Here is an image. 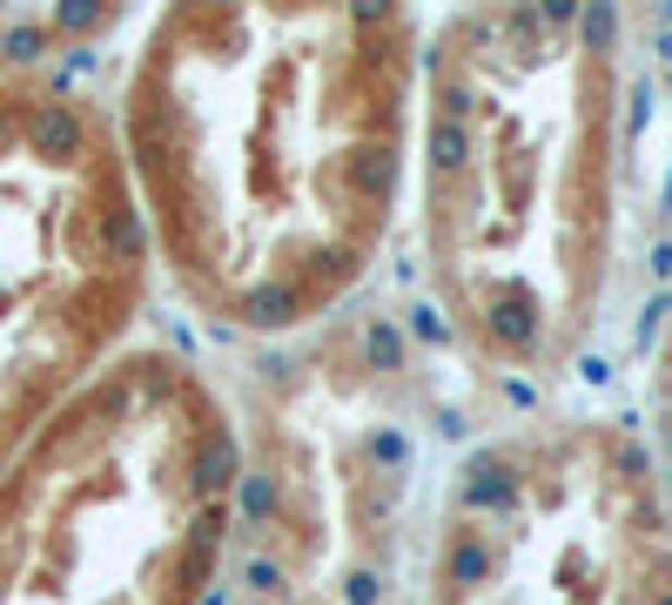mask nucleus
Listing matches in <instances>:
<instances>
[{
    "instance_id": "nucleus-18",
    "label": "nucleus",
    "mask_w": 672,
    "mask_h": 605,
    "mask_svg": "<svg viewBox=\"0 0 672 605\" xmlns=\"http://www.w3.org/2000/svg\"><path fill=\"white\" fill-rule=\"evenodd\" d=\"M343 8H350V27H390L398 0H343Z\"/></svg>"
},
{
    "instance_id": "nucleus-17",
    "label": "nucleus",
    "mask_w": 672,
    "mask_h": 605,
    "mask_svg": "<svg viewBox=\"0 0 672 605\" xmlns=\"http://www.w3.org/2000/svg\"><path fill=\"white\" fill-rule=\"evenodd\" d=\"M41 48H48V27H14L8 34V61H21V68L41 61Z\"/></svg>"
},
{
    "instance_id": "nucleus-14",
    "label": "nucleus",
    "mask_w": 672,
    "mask_h": 605,
    "mask_svg": "<svg viewBox=\"0 0 672 605\" xmlns=\"http://www.w3.org/2000/svg\"><path fill=\"white\" fill-rule=\"evenodd\" d=\"M243 518H249V524H269V518H276V477H269V471H256V477L243 484Z\"/></svg>"
},
{
    "instance_id": "nucleus-2",
    "label": "nucleus",
    "mask_w": 672,
    "mask_h": 605,
    "mask_svg": "<svg viewBox=\"0 0 672 605\" xmlns=\"http://www.w3.org/2000/svg\"><path fill=\"white\" fill-rule=\"evenodd\" d=\"M464 505L471 511H511V505H518V471H511V458L504 451H478V458H471L464 464Z\"/></svg>"
},
{
    "instance_id": "nucleus-4",
    "label": "nucleus",
    "mask_w": 672,
    "mask_h": 605,
    "mask_svg": "<svg viewBox=\"0 0 672 605\" xmlns=\"http://www.w3.org/2000/svg\"><path fill=\"white\" fill-rule=\"evenodd\" d=\"M491 337H498L504 350L532 356V350H538V303H532L525 290H498V303H491Z\"/></svg>"
},
{
    "instance_id": "nucleus-10",
    "label": "nucleus",
    "mask_w": 672,
    "mask_h": 605,
    "mask_svg": "<svg viewBox=\"0 0 672 605\" xmlns=\"http://www.w3.org/2000/svg\"><path fill=\"white\" fill-rule=\"evenodd\" d=\"M612 40H619V0H585L578 48H585V55H612Z\"/></svg>"
},
{
    "instance_id": "nucleus-3",
    "label": "nucleus",
    "mask_w": 672,
    "mask_h": 605,
    "mask_svg": "<svg viewBox=\"0 0 672 605\" xmlns=\"http://www.w3.org/2000/svg\"><path fill=\"white\" fill-rule=\"evenodd\" d=\"M235 310H243L249 330H290V323L303 316V290L276 276V282H256V290H243V303H235Z\"/></svg>"
},
{
    "instance_id": "nucleus-24",
    "label": "nucleus",
    "mask_w": 672,
    "mask_h": 605,
    "mask_svg": "<svg viewBox=\"0 0 672 605\" xmlns=\"http://www.w3.org/2000/svg\"><path fill=\"white\" fill-rule=\"evenodd\" d=\"M652 269H659V276H672V242H659V250H652Z\"/></svg>"
},
{
    "instance_id": "nucleus-26",
    "label": "nucleus",
    "mask_w": 672,
    "mask_h": 605,
    "mask_svg": "<svg viewBox=\"0 0 672 605\" xmlns=\"http://www.w3.org/2000/svg\"><path fill=\"white\" fill-rule=\"evenodd\" d=\"M665 492H672V471H665Z\"/></svg>"
},
{
    "instance_id": "nucleus-23",
    "label": "nucleus",
    "mask_w": 672,
    "mask_h": 605,
    "mask_svg": "<svg viewBox=\"0 0 672 605\" xmlns=\"http://www.w3.org/2000/svg\"><path fill=\"white\" fill-rule=\"evenodd\" d=\"M659 316H665V297H652V303H646V316H639V343H652V337H659Z\"/></svg>"
},
{
    "instance_id": "nucleus-1",
    "label": "nucleus",
    "mask_w": 672,
    "mask_h": 605,
    "mask_svg": "<svg viewBox=\"0 0 672 605\" xmlns=\"http://www.w3.org/2000/svg\"><path fill=\"white\" fill-rule=\"evenodd\" d=\"M27 148L34 155H48V161H74L88 148V129H82V114H74L68 101H48V108H34L27 121Z\"/></svg>"
},
{
    "instance_id": "nucleus-22",
    "label": "nucleus",
    "mask_w": 672,
    "mask_h": 605,
    "mask_svg": "<svg viewBox=\"0 0 672 605\" xmlns=\"http://www.w3.org/2000/svg\"><path fill=\"white\" fill-rule=\"evenodd\" d=\"M646 114H652V88H639V95H632V114H625V142H639V135H646Z\"/></svg>"
},
{
    "instance_id": "nucleus-25",
    "label": "nucleus",
    "mask_w": 672,
    "mask_h": 605,
    "mask_svg": "<svg viewBox=\"0 0 672 605\" xmlns=\"http://www.w3.org/2000/svg\"><path fill=\"white\" fill-rule=\"evenodd\" d=\"M652 605H672V585H659V598H652Z\"/></svg>"
},
{
    "instance_id": "nucleus-5",
    "label": "nucleus",
    "mask_w": 672,
    "mask_h": 605,
    "mask_svg": "<svg viewBox=\"0 0 672 605\" xmlns=\"http://www.w3.org/2000/svg\"><path fill=\"white\" fill-rule=\"evenodd\" d=\"M390 182H398V148L390 142H364L357 155H350V189H357L364 202H383Z\"/></svg>"
},
{
    "instance_id": "nucleus-12",
    "label": "nucleus",
    "mask_w": 672,
    "mask_h": 605,
    "mask_svg": "<svg viewBox=\"0 0 672 605\" xmlns=\"http://www.w3.org/2000/svg\"><path fill=\"white\" fill-rule=\"evenodd\" d=\"M364 451H370V464H377V471H390V477L411 471V437H404V431H370Z\"/></svg>"
},
{
    "instance_id": "nucleus-11",
    "label": "nucleus",
    "mask_w": 672,
    "mask_h": 605,
    "mask_svg": "<svg viewBox=\"0 0 672 605\" xmlns=\"http://www.w3.org/2000/svg\"><path fill=\"white\" fill-rule=\"evenodd\" d=\"M142 250H148L142 216H135V209H108V256H114V263H135Z\"/></svg>"
},
{
    "instance_id": "nucleus-7",
    "label": "nucleus",
    "mask_w": 672,
    "mask_h": 605,
    "mask_svg": "<svg viewBox=\"0 0 672 605\" xmlns=\"http://www.w3.org/2000/svg\"><path fill=\"white\" fill-rule=\"evenodd\" d=\"M404 363H411V343H404V330H398V316H370V323H364V371L398 377Z\"/></svg>"
},
{
    "instance_id": "nucleus-21",
    "label": "nucleus",
    "mask_w": 672,
    "mask_h": 605,
    "mask_svg": "<svg viewBox=\"0 0 672 605\" xmlns=\"http://www.w3.org/2000/svg\"><path fill=\"white\" fill-rule=\"evenodd\" d=\"M411 330H417L424 343H451V330H444V316H438V310H430V303H424V310L411 316Z\"/></svg>"
},
{
    "instance_id": "nucleus-6",
    "label": "nucleus",
    "mask_w": 672,
    "mask_h": 605,
    "mask_svg": "<svg viewBox=\"0 0 672 605\" xmlns=\"http://www.w3.org/2000/svg\"><path fill=\"white\" fill-rule=\"evenodd\" d=\"M491 572H498L491 539H485V532H457L451 552H444V579H451V585H485Z\"/></svg>"
},
{
    "instance_id": "nucleus-9",
    "label": "nucleus",
    "mask_w": 672,
    "mask_h": 605,
    "mask_svg": "<svg viewBox=\"0 0 672 605\" xmlns=\"http://www.w3.org/2000/svg\"><path fill=\"white\" fill-rule=\"evenodd\" d=\"M424 148H430V169H438V176H457L464 161H471V121L438 114V121H430V135H424Z\"/></svg>"
},
{
    "instance_id": "nucleus-19",
    "label": "nucleus",
    "mask_w": 672,
    "mask_h": 605,
    "mask_svg": "<svg viewBox=\"0 0 672 605\" xmlns=\"http://www.w3.org/2000/svg\"><path fill=\"white\" fill-rule=\"evenodd\" d=\"M578 14H585V0H538V21L545 27H572Z\"/></svg>"
},
{
    "instance_id": "nucleus-16",
    "label": "nucleus",
    "mask_w": 672,
    "mask_h": 605,
    "mask_svg": "<svg viewBox=\"0 0 672 605\" xmlns=\"http://www.w3.org/2000/svg\"><path fill=\"white\" fill-rule=\"evenodd\" d=\"M343 605H383V572H370V565H357V572L343 579Z\"/></svg>"
},
{
    "instance_id": "nucleus-20",
    "label": "nucleus",
    "mask_w": 672,
    "mask_h": 605,
    "mask_svg": "<svg viewBox=\"0 0 672 605\" xmlns=\"http://www.w3.org/2000/svg\"><path fill=\"white\" fill-rule=\"evenodd\" d=\"M471 101H478V95H471V81H444V114L451 121H471Z\"/></svg>"
},
{
    "instance_id": "nucleus-8",
    "label": "nucleus",
    "mask_w": 672,
    "mask_h": 605,
    "mask_svg": "<svg viewBox=\"0 0 672 605\" xmlns=\"http://www.w3.org/2000/svg\"><path fill=\"white\" fill-rule=\"evenodd\" d=\"M188 477H195V498H216L222 484L235 477V444H229V431H209L203 444H195V464H188Z\"/></svg>"
},
{
    "instance_id": "nucleus-13",
    "label": "nucleus",
    "mask_w": 672,
    "mask_h": 605,
    "mask_svg": "<svg viewBox=\"0 0 672 605\" xmlns=\"http://www.w3.org/2000/svg\"><path fill=\"white\" fill-rule=\"evenodd\" d=\"M243 585H249L256 598H283V592H290V579H283V565H276V558H249V565H243Z\"/></svg>"
},
{
    "instance_id": "nucleus-15",
    "label": "nucleus",
    "mask_w": 672,
    "mask_h": 605,
    "mask_svg": "<svg viewBox=\"0 0 672 605\" xmlns=\"http://www.w3.org/2000/svg\"><path fill=\"white\" fill-rule=\"evenodd\" d=\"M101 14H108V0H61V34H88V27H101Z\"/></svg>"
}]
</instances>
